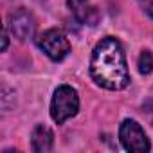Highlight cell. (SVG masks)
<instances>
[{
  "label": "cell",
  "mask_w": 153,
  "mask_h": 153,
  "mask_svg": "<svg viewBox=\"0 0 153 153\" xmlns=\"http://www.w3.org/2000/svg\"><path fill=\"white\" fill-rule=\"evenodd\" d=\"M92 79L106 90H123L130 85L124 51L114 36L103 38L92 51L90 59Z\"/></svg>",
  "instance_id": "cell-1"
},
{
  "label": "cell",
  "mask_w": 153,
  "mask_h": 153,
  "mask_svg": "<svg viewBox=\"0 0 153 153\" xmlns=\"http://www.w3.org/2000/svg\"><path fill=\"white\" fill-rule=\"evenodd\" d=\"M79 110V97L76 88L68 85H61L54 90L52 101H51V117L54 123L63 124L67 119L74 117Z\"/></svg>",
  "instance_id": "cell-2"
},
{
  "label": "cell",
  "mask_w": 153,
  "mask_h": 153,
  "mask_svg": "<svg viewBox=\"0 0 153 153\" xmlns=\"http://www.w3.org/2000/svg\"><path fill=\"white\" fill-rule=\"evenodd\" d=\"M36 45L52 59V61H61L68 52H70V42L59 29H47L38 34Z\"/></svg>",
  "instance_id": "cell-3"
},
{
  "label": "cell",
  "mask_w": 153,
  "mask_h": 153,
  "mask_svg": "<svg viewBox=\"0 0 153 153\" xmlns=\"http://www.w3.org/2000/svg\"><path fill=\"white\" fill-rule=\"evenodd\" d=\"M119 140L126 151H133V153H144V151H149V148H151L144 130L133 119H124L121 123Z\"/></svg>",
  "instance_id": "cell-4"
},
{
  "label": "cell",
  "mask_w": 153,
  "mask_h": 153,
  "mask_svg": "<svg viewBox=\"0 0 153 153\" xmlns=\"http://www.w3.org/2000/svg\"><path fill=\"white\" fill-rule=\"evenodd\" d=\"M9 29H11L13 36L18 38L20 42L27 40L34 33V18H33V15L29 11H25V9H16L9 16Z\"/></svg>",
  "instance_id": "cell-5"
},
{
  "label": "cell",
  "mask_w": 153,
  "mask_h": 153,
  "mask_svg": "<svg viewBox=\"0 0 153 153\" xmlns=\"http://www.w3.org/2000/svg\"><path fill=\"white\" fill-rule=\"evenodd\" d=\"M68 7L74 18L85 25H97L101 15L90 0H68Z\"/></svg>",
  "instance_id": "cell-6"
},
{
  "label": "cell",
  "mask_w": 153,
  "mask_h": 153,
  "mask_svg": "<svg viewBox=\"0 0 153 153\" xmlns=\"http://www.w3.org/2000/svg\"><path fill=\"white\" fill-rule=\"evenodd\" d=\"M31 146L33 151L36 153H49L54 146V133L49 126L45 124H38L33 130V137H31Z\"/></svg>",
  "instance_id": "cell-7"
},
{
  "label": "cell",
  "mask_w": 153,
  "mask_h": 153,
  "mask_svg": "<svg viewBox=\"0 0 153 153\" xmlns=\"http://www.w3.org/2000/svg\"><path fill=\"white\" fill-rule=\"evenodd\" d=\"M137 67H139V72L140 74H149L153 70V54L149 51H142L140 56H139Z\"/></svg>",
  "instance_id": "cell-8"
},
{
  "label": "cell",
  "mask_w": 153,
  "mask_h": 153,
  "mask_svg": "<svg viewBox=\"0 0 153 153\" xmlns=\"http://www.w3.org/2000/svg\"><path fill=\"white\" fill-rule=\"evenodd\" d=\"M144 114L148 115L149 123L153 124V99H151V101H146V103H144Z\"/></svg>",
  "instance_id": "cell-9"
},
{
  "label": "cell",
  "mask_w": 153,
  "mask_h": 153,
  "mask_svg": "<svg viewBox=\"0 0 153 153\" xmlns=\"http://www.w3.org/2000/svg\"><path fill=\"white\" fill-rule=\"evenodd\" d=\"M2 51H6L7 49V31H4V34H2Z\"/></svg>",
  "instance_id": "cell-10"
},
{
  "label": "cell",
  "mask_w": 153,
  "mask_h": 153,
  "mask_svg": "<svg viewBox=\"0 0 153 153\" xmlns=\"http://www.w3.org/2000/svg\"><path fill=\"white\" fill-rule=\"evenodd\" d=\"M146 13H148V15H149V16L153 18V4H149V6L146 7Z\"/></svg>",
  "instance_id": "cell-11"
}]
</instances>
